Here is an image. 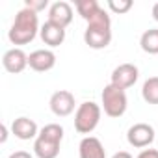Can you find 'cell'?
Returning a JSON list of instances; mask_svg holds the SVG:
<instances>
[{
    "mask_svg": "<svg viewBox=\"0 0 158 158\" xmlns=\"http://www.w3.org/2000/svg\"><path fill=\"white\" fill-rule=\"evenodd\" d=\"M39 30L41 28H39L37 13L28 10V8H23L15 15V21H13L10 32H8V39L13 45H28L35 39Z\"/></svg>",
    "mask_w": 158,
    "mask_h": 158,
    "instance_id": "6da1fadb",
    "label": "cell"
},
{
    "mask_svg": "<svg viewBox=\"0 0 158 158\" xmlns=\"http://www.w3.org/2000/svg\"><path fill=\"white\" fill-rule=\"evenodd\" d=\"M84 41L89 48L101 50L106 48L112 41V19L106 10H99L97 15H93L88 21V28L84 32Z\"/></svg>",
    "mask_w": 158,
    "mask_h": 158,
    "instance_id": "7a4b0ae2",
    "label": "cell"
},
{
    "mask_svg": "<svg viewBox=\"0 0 158 158\" xmlns=\"http://www.w3.org/2000/svg\"><path fill=\"white\" fill-rule=\"evenodd\" d=\"M63 139V127L58 123H48L39 130L34 141V154L37 158H58Z\"/></svg>",
    "mask_w": 158,
    "mask_h": 158,
    "instance_id": "3957f363",
    "label": "cell"
},
{
    "mask_svg": "<svg viewBox=\"0 0 158 158\" xmlns=\"http://www.w3.org/2000/svg\"><path fill=\"white\" fill-rule=\"evenodd\" d=\"M101 114L102 108L93 102V101H86L74 112V130L78 134H91L101 121Z\"/></svg>",
    "mask_w": 158,
    "mask_h": 158,
    "instance_id": "277c9868",
    "label": "cell"
},
{
    "mask_svg": "<svg viewBox=\"0 0 158 158\" xmlns=\"http://www.w3.org/2000/svg\"><path fill=\"white\" fill-rule=\"evenodd\" d=\"M101 101H102V110L108 117H121L127 112V106H128L127 91L114 86V84L104 86Z\"/></svg>",
    "mask_w": 158,
    "mask_h": 158,
    "instance_id": "5b68a950",
    "label": "cell"
},
{
    "mask_svg": "<svg viewBox=\"0 0 158 158\" xmlns=\"http://www.w3.org/2000/svg\"><path fill=\"white\" fill-rule=\"evenodd\" d=\"M156 134H154V128L149 125V123H136L128 128L127 132V141L128 145L136 147V149H147L152 145Z\"/></svg>",
    "mask_w": 158,
    "mask_h": 158,
    "instance_id": "8992f818",
    "label": "cell"
},
{
    "mask_svg": "<svg viewBox=\"0 0 158 158\" xmlns=\"http://www.w3.org/2000/svg\"><path fill=\"white\" fill-rule=\"evenodd\" d=\"M138 76H139V71L134 63H121L112 71L110 84H114L121 89H128L138 82Z\"/></svg>",
    "mask_w": 158,
    "mask_h": 158,
    "instance_id": "52a82bcc",
    "label": "cell"
},
{
    "mask_svg": "<svg viewBox=\"0 0 158 158\" xmlns=\"http://www.w3.org/2000/svg\"><path fill=\"white\" fill-rule=\"evenodd\" d=\"M48 106H50V112H52L54 115H58V117H67V115H71V114L74 112V106H76L74 95H73L71 91L60 89V91L52 93Z\"/></svg>",
    "mask_w": 158,
    "mask_h": 158,
    "instance_id": "ba28073f",
    "label": "cell"
},
{
    "mask_svg": "<svg viewBox=\"0 0 158 158\" xmlns=\"http://www.w3.org/2000/svg\"><path fill=\"white\" fill-rule=\"evenodd\" d=\"M2 65H4V69H6L8 73L19 74V73H23V71L28 67V54H26L23 48L13 47V48H10V50L4 52V56H2Z\"/></svg>",
    "mask_w": 158,
    "mask_h": 158,
    "instance_id": "9c48e42d",
    "label": "cell"
},
{
    "mask_svg": "<svg viewBox=\"0 0 158 158\" xmlns=\"http://www.w3.org/2000/svg\"><path fill=\"white\" fill-rule=\"evenodd\" d=\"M54 65H56V54L50 48H37L28 56V67L37 73H47L54 69Z\"/></svg>",
    "mask_w": 158,
    "mask_h": 158,
    "instance_id": "30bf717a",
    "label": "cell"
},
{
    "mask_svg": "<svg viewBox=\"0 0 158 158\" xmlns=\"http://www.w3.org/2000/svg\"><path fill=\"white\" fill-rule=\"evenodd\" d=\"M73 8L69 2H63V0H58V2L50 4L48 8V21L50 23H56L63 28H67L71 23H73Z\"/></svg>",
    "mask_w": 158,
    "mask_h": 158,
    "instance_id": "8fae6325",
    "label": "cell"
},
{
    "mask_svg": "<svg viewBox=\"0 0 158 158\" xmlns=\"http://www.w3.org/2000/svg\"><path fill=\"white\" fill-rule=\"evenodd\" d=\"M11 132L15 138L23 139V141H28V139H35L39 136V128L35 125L34 119L30 117H17L13 123H11Z\"/></svg>",
    "mask_w": 158,
    "mask_h": 158,
    "instance_id": "7c38bea8",
    "label": "cell"
},
{
    "mask_svg": "<svg viewBox=\"0 0 158 158\" xmlns=\"http://www.w3.org/2000/svg\"><path fill=\"white\" fill-rule=\"evenodd\" d=\"M39 35H41V41H43L45 45H48L50 48H54V47H60V45L65 41V28L60 26V24H56V23L47 21V23L41 26Z\"/></svg>",
    "mask_w": 158,
    "mask_h": 158,
    "instance_id": "4fadbf2b",
    "label": "cell"
},
{
    "mask_svg": "<svg viewBox=\"0 0 158 158\" xmlns=\"http://www.w3.org/2000/svg\"><path fill=\"white\" fill-rule=\"evenodd\" d=\"M78 154H80V158H106V149L99 138L84 136L78 145Z\"/></svg>",
    "mask_w": 158,
    "mask_h": 158,
    "instance_id": "5bb4252c",
    "label": "cell"
},
{
    "mask_svg": "<svg viewBox=\"0 0 158 158\" xmlns=\"http://www.w3.org/2000/svg\"><path fill=\"white\" fill-rule=\"evenodd\" d=\"M139 47L147 54H158V28H149L139 37Z\"/></svg>",
    "mask_w": 158,
    "mask_h": 158,
    "instance_id": "9a60e30c",
    "label": "cell"
},
{
    "mask_svg": "<svg viewBox=\"0 0 158 158\" xmlns=\"http://www.w3.org/2000/svg\"><path fill=\"white\" fill-rule=\"evenodd\" d=\"M74 8H76L78 15H80L86 23H88L93 15H97L99 10H101V6H99L97 0H76V2H74Z\"/></svg>",
    "mask_w": 158,
    "mask_h": 158,
    "instance_id": "2e32d148",
    "label": "cell"
},
{
    "mask_svg": "<svg viewBox=\"0 0 158 158\" xmlns=\"http://www.w3.org/2000/svg\"><path fill=\"white\" fill-rule=\"evenodd\" d=\"M141 97L147 104H158V76H151L143 82Z\"/></svg>",
    "mask_w": 158,
    "mask_h": 158,
    "instance_id": "e0dca14e",
    "label": "cell"
},
{
    "mask_svg": "<svg viewBox=\"0 0 158 158\" xmlns=\"http://www.w3.org/2000/svg\"><path fill=\"white\" fill-rule=\"evenodd\" d=\"M108 8L114 13L123 15V13H127L132 8V0H108Z\"/></svg>",
    "mask_w": 158,
    "mask_h": 158,
    "instance_id": "ac0fdd59",
    "label": "cell"
},
{
    "mask_svg": "<svg viewBox=\"0 0 158 158\" xmlns=\"http://www.w3.org/2000/svg\"><path fill=\"white\" fill-rule=\"evenodd\" d=\"M24 8L39 13V11H43V10L48 8V0H24Z\"/></svg>",
    "mask_w": 158,
    "mask_h": 158,
    "instance_id": "d6986e66",
    "label": "cell"
},
{
    "mask_svg": "<svg viewBox=\"0 0 158 158\" xmlns=\"http://www.w3.org/2000/svg\"><path fill=\"white\" fill-rule=\"evenodd\" d=\"M136 158H158V149H143Z\"/></svg>",
    "mask_w": 158,
    "mask_h": 158,
    "instance_id": "ffe728a7",
    "label": "cell"
},
{
    "mask_svg": "<svg viewBox=\"0 0 158 158\" xmlns=\"http://www.w3.org/2000/svg\"><path fill=\"white\" fill-rule=\"evenodd\" d=\"M10 158H34V156L30 152H26V151H15V152L10 154Z\"/></svg>",
    "mask_w": 158,
    "mask_h": 158,
    "instance_id": "44dd1931",
    "label": "cell"
},
{
    "mask_svg": "<svg viewBox=\"0 0 158 158\" xmlns=\"http://www.w3.org/2000/svg\"><path fill=\"white\" fill-rule=\"evenodd\" d=\"M112 158H132V154H130V152H127V151H119V152H115Z\"/></svg>",
    "mask_w": 158,
    "mask_h": 158,
    "instance_id": "7402d4cb",
    "label": "cell"
},
{
    "mask_svg": "<svg viewBox=\"0 0 158 158\" xmlns=\"http://www.w3.org/2000/svg\"><path fill=\"white\" fill-rule=\"evenodd\" d=\"M6 139H8V128H6V125H2V138H0V141L4 143Z\"/></svg>",
    "mask_w": 158,
    "mask_h": 158,
    "instance_id": "603a6c76",
    "label": "cell"
},
{
    "mask_svg": "<svg viewBox=\"0 0 158 158\" xmlns=\"http://www.w3.org/2000/svg\"><path fill=\"white\" fill-rule=\"evenodd\" d=\"M152 19H154L156 23H158V2H156V4L152 6Z\"/></svg>",
    "mask_w": 158,
    "mask_h": 158,
    "instance_id": "cb8c5ba5",
    "label": "cell"
}]
</instances>
